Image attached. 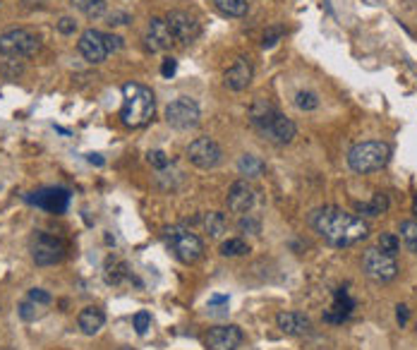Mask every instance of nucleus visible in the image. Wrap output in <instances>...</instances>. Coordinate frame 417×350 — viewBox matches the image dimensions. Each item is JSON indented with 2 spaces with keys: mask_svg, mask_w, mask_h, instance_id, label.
Masks as SVG:
<instances>
[{
  "mask_svg": "<svg viewBox=\"0 0 417 350\" xmlns=\"http://www.w3.org/2000/svg\"><path fill=\"white\" fill-rule=\"evenodd\" d=\"M127 267L122 262H118V259H108V264H106V281L113 286L122 284V281L127 279Z\"/></svg>",
  "mask_w": 417,
  "mask_h": 350,
  "instance_id": "27",
  "label": "nucleus"
},
{
  "mask_svg": "<svg viewBox=\"0 0 417 350\" xmlns=\"http://www.w3.org/2000/svg\"><path fill=\"white\" fill-rule=\"evenodd\" d=\"M401 235H403V240L408 242L410 250H417V221H403Z\"/></svg>",
  "mask_w": 417,
  "mask_h": 350,
  "instance_id": "31",
  "label": "nucleus"
},
{
  "mask_svg": "<svg viewBox=\"0 0 417 350\" xmlns=\"http://www.w3.org/2000/svg\"><path fill=\"white\" fill-rule=\"evenodd\" d=\"M281 36H283V27H271V29H267V34H264L262 46L264 48H271Z\"/></svg>",
  "mask_w": 417,
  "mask_h": 350,
  "instance_id": "35",
  "label": "nucleus"
},
{
  "mask_svg": "<svg viewBox=\"0 0 417 350\" xmlns=\"http://www.w3.org/2000/svg\"><path fill=\"white\" fill-rule=\"evenodd\" d=\"M262 134H264V137H269V139H274V142H278V144H288V142L295 139L297 127H295V122H292L290 118H285L283 113L276 111V115L267 122V127L262 130Z\"/></svg>",
  "mask_w": 417,
  "mask_h": 350,
  "instance_id": "17",
  "label": "nucleus"
},
{
  "mask_svg": "<svg viewBox=\"0 0 417 350\" xmlns=\"http://www.w3.org/2000/svg\"><path fill=\"white\" fill-rule=\"evenodd\" d=\"M386 209H388V197L384 192H376L369 202L358 204V211L365 214V216H381V214H386Z\"/></svg>",
  "mask_w": 417,
  "mask_h": 350,
  "instance_id": "24",
  "label": "nucleus"
},
{
  "mask_svg": "<svg viewBox=\"0 0 417 350\" xmlns=\"http://www.w3.org/2000/svg\"><path fill=\"white\" fill-rule=\"evenodd\" d=\"M77 48H80L84 60H89V63H94V65L104 63V60L108 58V48H106V31L87 29L80 36V41H77Z\"/></svg>",
  "mask_w": 417,
  "mask_h": 350,
  "instance_id": "12",
  "label": "nucleus"
},
{
  "mask_svg": "<svg viewBox=\"0 0 417 350\" xmlns=\"http://www.w3.org/2000/svg\"><path fill=\"white\" fill-rule=\"evenodd\" d=\"M247 252H250V247H247V242L240 238H230L221 245L223 257H242V255H247Z\"/></svg>",
  "mask_w": 417,
  "mask_h": 350,
  "instance_id": "28",
  "label": "nucleus"
},
{
  "mask_svg": "<svg viewBox=\"0 0 417 350\" xmlns=\"http://www.w3.org/2000/svg\"><path fill=\"white\" fill-rule=\"evenodd\" d=\"M413 211H415V216H417V195H415V202H413Z\"/></svg>",
  "mask_w": 417,
  "mask_h": 350,
  "instance_id": "45",
  "label": "nucleus"
},
{
  "mask_svg": "<svg viewBox=\"0 0 417 350\" xmlns=\"http://www.w3.org/2000/svg\"><path fill=\"white\" fill-rule=\"evenodd\" d=\"M120 350H132V348H120Z\"/></svg>",
  "mask_w": 417,
  "mask_h": 350,
  "instance_id": "46",
  "label": "nucleus"
},
{
  "mask_svg": "<svg viewBox=\"0 0 417 350\" xmlns=\"http://www.w3.org/2000/svg\"><path fill=\"white\" fill-rule=\"evenodd\" d=\"M252 77H255V70H252V63L247 58H238L233 65L225 70L223 82L230 92H245L252 84Z\"/></svg>",
  "mask_w": 417,
  "mask_h": 350,
  "instance_id": "16",
  "label": "nucleus"
},
{
  "mask_svg": "<svg viewBox=\"0 0 417 350\" xmlns=\"http://www.w3.org/2000/svg\"><path fill=\"white\" fill-rule=\"evenodd\" d=\"M106 48H108V55L118 53L122 48V38L115 36V34H106Z\"/></svg>",
  "mask_w": 417,
  "mask_h": 350,
  "instance_id": "39",
  "label": "nucleus"
},
{
  "mask_svg": "<svg viewBox=\"0 0 417 350\" xmlns=\"http://www.w3.org/2000/svg\"><path fill=\"white\" fill-rule=\"evenodd\" d=\"M309 225L319 238H324L334 247H351L362 242L369 235L367 221L362 216L348 214L341 206H319L309 214Z\"/></svg>",
  "mask_w": 417,
  "mask_h": 350,
  "instance_id": "1",
  "label": "nucleus"
},
{
  "mask_svg": "<svg viewBox=\"0 0 417 350\" xmlns=\"http://www.w3.org/2000/svg\"><path fill=\"white\" fill-rule=\"evenodd\" d=\"M132 321H134V331H137L139 336H144L146 331L151 329V314L149 312H137Z\"/></svg>",
  "mask_w": 417,
  "mask_h": 350,
  "instance_id": "33",
  "label": "nucleus"
},
{
  "mask_svg": "<svg viewBox=\"0 0 417 350\" xmlns=\"http://www.w3.org/2000/svg\"><path fill=\"white\" fill-rule=\"evenodd\" d=\"M274 115H276V108L267 99H257L255 104L250 106V122L259 130V132L267 127V122L271 120Z\"/></svg>",
  "mask_w": 417,
  "mask_h": 350,
  "instance_id": "21",
  "label": "nucleus"
},
{
  "mask_svg": "<svg viewBox=\"0 0 417 350\" xmlns=\"http://www.w3.org/2000/svg\"><path fill=\"white\" fill-rule=\"evenodd\" d=\"M208 304H228V295H211Z\"/></svg>",
  "mask_w": 417,
  "mask_h": 350,
  "instance_id": "42",
  "label": "nucleus"
},
{
  "mask_svg": "<svg viewBox=\"0 0 417 350\" xmlns=\"http://www.w3.org/2000/svg\"><path fill=\"white\" fill-rule=\"evenodd\" d=\"M29 300L36 302V304H48L50 300H53V298H50V293L41 290V288H31V290H29Z\"/></svg>",
  "mask_w": 417,
  "mask_h": 350,
  "instance_id": "37",
  "label": "nucleus"
},
{
  "mask_svg": "<svg viewBox=\"0 0 417 350\" xmlns=\"http://www.w3.org/2000/svg\"><path fill=\"white\" fill-rule=\"evenodd\" d=\"M27 202L38 209H46L50 214H63L67 204H70V192L63 188H46V190H38L34 192V195H29Z\"/></svg>",
  "mask_w": 417,
  "mask_h": 350,
  "instance_id": "13",
  "label": "nucleus"
},
{
  "mask_svg": "<svg viewBox=\"0 0 417 350\" xmlns=\"http://www.w3.org/2000/svg\"><path fill=\"white\" fill-rule=\"evenodd\" d=\"M216 10L225 17H245L250 3L247 0H213Z\"/></svg>",
  "mask_w": 417,
  "mask_h": 350,
  "instance_id": "25",
  "label": "nucleus"
},
{
  "mask_svg": "<svg viewBox=\"0 0 417 350\" xmlns=\"http://www.w3.org/2000/svg\"><path fill=\"white\" fill-rule=\"evenodd\" d=\"M77 324H80V329L87 336L99 334V331L104 329V324H106L104 309H101V307H84L80 312V317H77Z\"/></svg>",
  "mask_w": 417,
  "mask_h": 350,
  "instance_id": "20",
  "label": "nucleus"
},
{
  "mask_svg": "<svg viewBox=\"0 0 417 350\" xmlns=\"http://www.w3.org/2000/svg\"><path fill=\"white\" fill-rule=\"evenodd\" d=\"M176 72H178V60L176 58H166V60H163V63H161V75L163 77H168V80H171Z\"/></svg>",
  "mask_w": 417,
  "mask_h": 350,
  "instance_id": "38",
  "label": "nucleus"
},
{
  "mask_svg": "<svg viewBox=\"0 0 417 350\" xmlns=\"http://www.w3.org/2000/svg\"><path fill=\"white\" fill-rule=\"evenodd\" d=\"M20 317L24 319V321H34V319H36V302H31V300L22 302L20 304Z\"/></svg>",
  "mask_w": 417,
  "mask_h": 350,
  "instance_id": "36",
  "label": "nucleus"
},
{
  "mask_svg": "<svg viewBox=\"0 0 417 350\" xmlns=\"http://www.w3.org/2000/svg\"><path fill=\"white\" fill-rule=\"evenodd\" d=\"M379 250L386 252V255H391V257H396L398 250H401V238H398V235H393V233H381Z\"/></svg>",
  "mask_w": 417,
  "mask_h": 350,
  "instance_id": "29",
  "label": "nucleus"
},
{
  "mask_svg": "<svg viewBox=\"0 0 417 350\" xmlns=\"http://www.w3.org/2000/svg\"><path fill=\"white\" fill-rule=\"evenodd\" d=\"M353 309H355V300L351 298V293H348L346 288H338L334 293V304H331V309L324 314V319L331 321V324H341V321L351 317Z\"/></svg>",
  "mask_w": 417,
  "mask_h": 350,
  "instance_id": "19",
  "label": "nucleus"
},
{
  "mask_svg": "<svg viewBox=\"0 0 417 350\" xmlns=\"http://www.w3.org/2000/svg\"><path fill=\"white\" fill-rule=\"evenodd\" d=\"M408 307H405V304H398V307H396V319H398V324H401V326H405V324H408Z\"/></svg>",
  "mask_w": 417,
  "mask_h": 350,
  "instance_id": "41",
  "label": "nucleus"
},
{
  "mask_svg": "<svg viewBox=\"0 0 417 350\" xmlns=\"http://www.w3.org/2000/svg\"><path fill=\"white\" fill-rule=\"evenodd\" d=\"M188 159L192 166L202 168V171H211V168H216L218 163H221L223 151H221V146L213 142V139L199 137L188 146Z\"/></svg>",
  "mask_w": 417,
  "mask_h": 350,
  "instance_id": "9",
  "label": "nucleus"
},
{
  "mask_svg": "<svg viewBox=\"0 0 417 350\" xmlns=\"http://www.w3.org/2000/svg\"><path fill=\"white\" fill-rule=\"evenodd\" d=\"M415 252H417V250H415Z\"/></svg>",
  "mask_w": 417,
  "mask_h": 350,
  "instance_id": "47",
  "label": "nucleus"
},
{
  "mask_svg": "<svg viewBox=\"0 0 417 350\" xmlns=\"http://www.w3.org/2000/svg\"><path fill=\"white\" fill-rule=\"evenodd\" d=\"M238 228L242 230V233H259V230H262V223H259V218L252 216V214H242Z\"/></svg>",
  "mask_w": 417,
  "mask_h": 350,
  "instance_id": "32",
  "label": "nucleus"
},
{
  "mask_svg": "<svg viewBox=\"0 0 417 350\" xmlns=\"http://www.w3.org/2000/svg\"><path fill=\"white\" fill-rule=\"evenodd\" d=\"M156 99L149 87L137 82L122 84V108L120 120L125 127H144L154 118Z\"/></svg>",
  "mask_w": 417,
  "mask_h": 350,
  "instance_id": "2",
  "label": "nucleus"
},
{
  "mask_svg": "<svg viewBox=\"0 0 417 350\" xmlns=\"http://www.w3.org/2000/svg\"><path fill=\"white\" fill-rule=\"evenodd\" d=\"M166 22H168V27H171L173 38H176L178 43H183V46L192 43L202 34L199 22H197L190 13H185V10H173V13H168Z\"/></svg>",
  "mask_w": 417,
  "mask_h": 350,
  "instance_id": "10",
  "label": "nucleus"
},
{
  "mask_svg": "<svg viewBox=\"0 0 417 350\" xmlns=\"http://www.w3.org/2000/svg\"><path fill=\"white\" fill-rule=\"evenodd\" d=\"M295 106L300 111H314V108H319V99H317V94H314V92H297Z\"/></svg>",
  "mask_w": 417,
  "mask_h": 350,
  "instance_id": "30",
  "label": "nucleus"
},
{
  "mask_svg": "<svg viewBox=\"0 0 417 350\" xmlns=\"http://www.w3.org/2000/svg\"><path fill=\"white\" fill-rule=\"evenodd\" d=\"M255 202H257V190L247 180H235L228 190V197H225L228 211L233 214H247L255 206Z\"/></svg>",
  "mask_w": 417,
  "mask_h": 350,
  "instance_id": "14",
  "label": "nucleus"
},
{
  "mask_svg": "<svg viewBox=\"0 0 417 350\" xmlns=\"http://www.w3.org/2000/svg\"><path fill=\"white\" fill-rule=\"evenodd\" d=\"M31 257L38 267H50V264H58L65 257V242L50 233L38 230L31 238Z\"/></svg>",
  "mask_w": 417,
  "mask_h": 350,
  "instance_id": "7",
  "label": "nucleus"
},
{
  "mask_svg": "<svg viewBox=\"0 0 417 350\" xmlns=\"http://www.w3.org/2000/svg\"><path fill=\"white\" fill-rule=\"evenodd\" d=\"M163 240L183 264H195L204 255V242L188 225H168L163 230Z\"/></svg>",
  "mask_w": 417,
  "mask_h": 350,
  "instance_id": "4",
  "label": "nucleus"
},
{
  "mask_svg": "<svg viewBox=\"0 0 417 350\" xmlns=\"http://www.w3.org/2000/svg\"><path fill=\"white\" fill-rule=\"evenodd\" d=\"M144 43H146V48H149L151 53H163V50L171 48L173 43H176V38H173L168 22L161 20V17H154V20L149 22V27H146Z\"/></svg>",
  "mask_w": 417,
  "mask_h": 350,
  "instance_id": "15",
  "label": "nucleus"
},
{
  "mask_svg": "<svg viewBox=\"0 0 417 350\" xmlns=\"http://www.w3.org/2000/svg\"><path fill=\"white\" fill-rule=\"evenodd\" d=\"M238 171L245 175V178H259V175H264V171H267V163L255 154H245L240 156L238 161Z\"/></svg>",
  "mask_w": 417,
  "mask_h": 350,
  "instance_id": "22",
  "label": "nucleus"
},
{
  "mask_svg": "<svg viewBox=\"0 0 417 350\" xmlns=\"http://www.w3.org/2000/svg\"><path fill=\"white\" fill-rule=\"evenodd\" d=\"M204 228H206L208 238L216 240L228 230V221H225V216L221 211H208V214H204Z\"/></svg>",
  "mask_w": 417,
  "mask_h": 350,
  "instance_id": "23",
  "label": "nucleus"
},
{
  "mask_svg": "<svg viewBox=\"0 0 417 350\" xmlns=\"http://www.w3.org/2000/svg\"><path fill=\"white\" fill-rule=\"evenodd\" d=\"M199 106L195 104L188 96H180V99L171 101L166 108V120L168 125L178 127V130H190L199 125Z\"/></svg>",
  "mask_w": 417,
  "mask_h": 350,
  "instance_id": "8",
  "label": "nucleus"
},
{
  "mask_svg": "<svg viewBox=\"0 0 417 350\" xmlns=\"http://www.w3.org/2000/svg\"><path fill=\"white\" fill-rule=\"evenodd\" d=\"M362 271L374 284H391L401 269H398L396 257L381 252L379 247H369L362 255Z\"/></svg>",
  "mask_w": 417,
  "mask_h": 350,
  "instance_id": "5",
  "label": "nucleus"
},
{
  "mask_svg": "<svg viewBox=\"0 0 417 350\" xmlns=\"http://www.w3.org/2000/svg\"><path fill=\"white\" fill-rule=\"evenodd\" d=\"M89 163H97V166H104V159L99 154H89Z\"/></svg>",
  "mask_w": 417,
  "mask_h": 350,
  "instance_id": "44",
  "label": "nucleus"
},
{
  "mask_svg": "<svg viewBox=\"0 0 417 350\" xmlns=\"http://www.w3.org/2000/svg\"><path fill=\"white\" fill-rule=\"evenodd\" d=\"M58 31L60 34H75L77 31V22L70 20V17H63V20L58 22Z\"/></svg>",
  "mask_w": 417,
  "mask_h": 350,
  "instance_id": "40",
  "label": "nucleus"
},
{
  "mask_svg": "<svg viewBox=\"0 0 417 350\" xmlns=\"http://www.w3.org/2000/svg\"><path fill=\"white\" fill-rule=\"evenodd\" d=\"M391 161V146L386 142H362V144H355L351 151H348V166L353 168L355 173H374L386 168V163Z\"/></svg>",
  "mask_w": 417,
  "mask_h": 350,
  "instance_id": "3",
  "label": "nucleus"
},
{
  "mask_svg": "<svg viewBox=\"0 0 417 350\" xmlns=\"http://www.w3.org/2000/svg\"><path fill=\"white\" fill-rule=\"evenodd\" d=\"M242 341H245V334L235 324L213 326V329H208V334L204 338L208 350H238L242 346Z\"/></svg>",
  "mask_w": 417,
  "mask_h": 350,
  "instance_id": "11",
  "label": "nucleus"
},
{
  "mask_svg": "<svg viewBox=\"0 0 417 350\" xmlns=\"http://www.w3.org/2000/svg\"><path fill=\"white\" fill-rule=\"evenodd\" d=\"M127 20H129L127 15H115L111 17V24H127Z\"/></svg>",
  "mask_w": 417,
  "mask_h": 350,
  "instance_id": "43",
  "label": "nucleus"
},
{
  "mask_svg": "<svg viewBox=\"0 0 417 350\" xmlns=\"http://www.w3.org/2000/svg\"><path fill=\"white\" fill-rule=\"evenodd\" d=\"M146 161L151 163V166L154 168H159V171H163V168L168 166V163H171V159H168L166 154H163L161 149H156V151H149V154H146Z\"/></svg>",
  "mask_w": 417,
  "mask_h": 350,
  "instance_id": "34",
  "label": "nucleus"
},
{
  "mask_svg": "<svg viewBox=\"0 0 417 350\" xmlns=\"http://www.w3.org/2000/svg\"><path fill=\"white\" fill-rule=\"evenodd\" d=\"M41 48L38 36H34L29 29H10L0 34V53L10 58H31Z\"/></svg>",
  "mask_w": 417,
  "mask_h": 350,
  "instance_id": "6",
  "label": "nucleus"
},
{
  "mask_svg": "<svg viewBox=\"0 0 417 350\" xmlns=\"http://www.w3.org/2000/svg\"><path fill=\"white\" fill-rule=\"evenodd\" d=\"M276 324L285 336H307L312 334V321L302 312H281L276 317Z\"/></svg>",
  "mask_w": 417,
  "mask_h": 350,
  "instance_id": "18",
  "label": "nucleus"
},
{
  "mask_svg": "<svg viewBox=\"0 0 417 350\" xmlns=\"http://www.w3.org/2000/svg\"><path fill=\"white\" fill-rule=\"evenodd\" d=\"M72 8H77L82 15L92 17V20H97L106 13V0H70Z\"/></svg>",
  "mask_w": 417,
  "mask_h": 350,
  "instance_id": "26",
  "label": "nucleus"
}]
</instances>
